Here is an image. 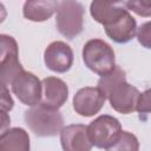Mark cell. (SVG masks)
Wrapping results in <instances>:
<instances>
[{
  "instance_id": "15",
  "label": "cell",
  "mask_w": 151,
  "mask_h": 151,
  "mask_svg": "<svg viewBox=\"0 0 151 151\" xmlns=\"http://www.w3.org/2000/svg\"><path fill=\"white\" fill-rule=\"evenodd\" d=\"M29 137L21 127H12L1 132L0 151H28Z\"/></svg>"
},
{
  "instance_id": "3",
  "label": "cell",
  "mask_w": 151,
  "mask_h": 151,
  "mask_svg": "<svg viewBox=\"0 0 151 151\" xmlns=\"http://www.w3.org/2000/svg\"><path fill=\"white\" fill-rule=\"evenodd\" d=\"M85 66L98 76H105L116 67L113 48L101 39H91L83 47Z\"/></svg>"
},
{
  "instance_id": "11",
  "label": "cell",
  "mask_w": 151,
  "mask_h": 151,
  "mask_svg": "<svg viewBox=\"0 0 151 151\" xmlns=\"http://www.w3.org/2000/svg\"><path fill=\"white\" fill-rule=\"evenodd\" d=\"M60 143L65 151H90L93 146L87 133V126L83 124H72L63 127Z\"/></svg>"
},
{
  "instance_id": "20",
  "label": "cell",
  "mask_w": 151,
  "mask_h": 151,
  "mask_svg": "<svg viewBox=\"0 0 151 151\" xmlns=\"http://www.w3.org/2000/svg\"><path fill=\"white\" fill-rule=\"evenodd\" d=\"M14 101L9 94V90L7 88V85H1V110L2 111H11L13 109Z\"/></svg>"
},
{
  "instance_id": "16",
  "label": "cell",
  "mask_w": 151,
  "mask_h": 151,
  "mask_svg": "<svg viewBox=\"0 0 151 151\" xmlns=\"http://www.w3.org/2000/svg\"><path fill=\"white\" fill-rule=\"evenodd\" d=\"M139 149V143L138 139L134 134L127 132V131H122L116 144L112 146L111 150H130V151H137Z\"/></svg>"
},
{
  "instance_id": "18",
  "label": "cell",
  "mask_w": 151,
  "mask_h": 151,
  "mask_svg": "<svg viewBox=\"0 0 151 151\" xmlns=\"http://www.w3.org/2000/svg\"><path fill=\"white\" fill-rule=\"evenodd\" d=\"M137 39L143 47L151 48V21L144 22L137 28Z\"/></svg>"
},
{
  "instance_id": "1",
  "label": "cell",
  "mask_w": 151,
  "mask_h": 151,
  "mask_svg": "<svg viewBox=\"0 0 151 151\" xmlns=\"http://www.w3.org/2000/svg\"><path fill=\"white\" fill-rule=\"evenodd\" d=\"M98 87L106 96L114 111L129 114L136 110L140 92L126 81L125 72L119 66L116 65L110 73L101 76L98 81Z\"/></svg>"
},
{
  "instance_id": "5",
  "label": "cell",
  "mask_w": 151,
  "mask_h": 151,
  "mask_svg": "<svg viewBox=\"0 0 151 151\" xmlns=\"http://www.w3.org/2000/svg\"><path fill=\"white\" fill-rule=\"evenodd\" d=\"M122 131L119 120L109 114L99 116L87 125V133L91 143L105 150L112 149Z\"/></svg>"
},
{
  "instance_id": "7",
  "label": "cell",
  "mask_w": 151,
  "mask_h": 151,
  "mask_svg": "<svg viewBox=\"0 0 151 151\" xmlns=\"http://www.w3.org/2000/svg\"><path fill=\"white\" fill-rule=\"evenodd\" d=\"M11 87L17 98L27 106H34L41 100L42 84L32 72H21L12 81Z\"/></svg>"
},
{
  "instance_id": "14",
  "label": "cell",
  "mask_w": 151,
  "mask_h": 151,
  "mask_svg": "<svg viewBox=\"0 0 151 151\" xmlns=\"http://www.w3.org/2000/svg\"><path fill=\"white\" fill-rule=\"evenodd\" d=\"M58 5L57 0H27L22 7V14L27 20L41 22L57 12Z\"/></svg>"
},
{
  "instance_id": "17",
  "label": "cell",
  "mask_w": 151,
  "mask_h": 151,
  "mask_svg": "<svg viewBox=\"0 0 151 151\" xmlns=\"http://www.w3.org/2000/svg\"><path fill=\"white\" fill-rule=\"evenodd\" d=\"M127 8L139 17H151V0H127Z\"/></svg>"
},
{
  "instance_id": "8",
  "label": "cell",
  "mask_w": 151,
  "mask_h": 151,
  "mask_svg": "<svg viewBox=\"0 0 151 151\" xmlns=\"http://www.w3.org/2000/svg\"><path fill=\"white\" fill-rule=\"evenodd\" d=\"M105 100L106 96L98 86L83 87L73 97V109L79 116L92 117L101 110Z\"/></svg>"
},
{
  "instance_id": "2",
  "label": "cell",
  "mask_w": 151,
  "mask_h": 151,
  "mask_svg": "<svg viewBox=\"0 0 151 151\" xmlns=\"http://www.w3.org/2000/svg\"><path fill=\"white\" fill-rule=\"evenodd\" d=\"M24 119L28 129L38 137H54L64 127V117L59 109H52L41 103L26 110Z\"/></svg>"
},
{
  "instance_id": "9",
  "label": "cell",
  "mask_w": 151,
  "mask_h": 151,
  "mask_svg": "<svg viewBox=\"0 0 151 151\" xmlns=\"http://www.w3.org/2000/svg\"><path fill=\"white\" fill-rule=\"evenodd\" d=\"M44 61L48 70L65 73L73 64V51L64 41H53L44 52Z\"/></svg>"
},
{
  "instance_id": "13",
  "label": "cell",
  "mask_w": 151,
  "mask_h": 151,
  "mask_svg": "<svg viewBox=\"0 0 151 151\" xmlns=\"http://www.w3.org/2000/svg\"><path fill=\"white\" fill-rule=\"evenodd\" d=\"M104 28L106 35L117 44H126L137 34L136 19L129 12H126L113 22L105 25Z\"/></svg>"
},
{
  "instance_id": "4",
  "label": "cell",
  "mask_w": 151,
  "mask_h": 151,
  "mask_svg": "<svg viewBox=\"0 0 151 151\" xmlns=\"http://www.w3.org/2000/svg\"><path fill=\"white\" fill-rule=\"evenodd\" d=\"M84 6L78 0H60L57 9L55 26L67 39L78 37L84 28Z\"/></svg>"
},
{
  "instance_id": "19",
  "label": "cell",
  "mask_w": 151,
  "mask_h": 151,
  "mask_svg": "<svg viewBox=\"0 0 151 151\" xmlns=\"http://www.w3.org/2000/svg\"><path fill=\"white\" fill-rule=\"evenodd\" d=\"M136 110L140 114L151 113V88H149V90H146L139 94Z\"/></svg>"
},
{
  "instance_id": "10",
  "label": "cell",
  "mask_w": 151,
  "mask_h": 151,
  "mask_svg": "<svg viewBox=\"0 0 151 151\" xmlns=\"http://www.w3.org/2000/svg\"><path fill=\"white\" fill-rule=\"evenodd\" d=\"M126 12L129 8L124 0H93L90 6L92 18L104 26L113 22Z\"/></svg>"
},
{
  "instance_id": "12",
  "label": "cell",
  "mask_w": 151,
  "mask_h": 151,
  "mask_svg": "<svg viewBox=\"0 0 151 151\" xmlns=\"http://www.w3.org/2000/svg\"><path fill=\"white\" fill-rule=\"evenodd\" d=\"M41 84L42 92L40 103L52 109H60L68 97V87L66 83L57 77H47L41 80Z\"/></svg>"
},
{
  "instance_id": "21",
  "label": "cell",
  "mask_w": 151,
  "mask_h": 151,
  "mask_svg": "<svg viewBox=\"0 0 151 151\" xmlns=\"http://www.w3.org/2000/svg\"><path fill=\"white\" fill-rule=\"evenodd\" d=\"M9 122H11V119H9V117L7 116V112L1 110V132L5 131V129H6V126L8 125Z\"/></svg>"
},
{
  "instance_id": "6",
  "label": "cell",
  "mask_w": 151,
  "mask_h": 151,
  "mask_svg": "<svg viewBox=\"0 0 151 151\" xmlns=\"http://www.w3.org/2000/svg\"><path fill=\"white\" fill-rule=\"evenodd\" d=\"M1 41V61H0V77L1 85H11L12 81L24 72V67L19 61V50L15 39L7 34L0 35Z\"/></svg>"
}]
</instances>
